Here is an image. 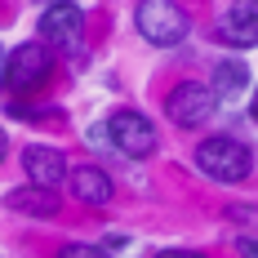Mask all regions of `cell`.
<instances>
[{"mask_svg": "<svg viewBox=\"0 0 258 258\" xmlns=\"http://www.w3.org/2000/svg\"><path fill=\"white\" fill-rule=\"evenodd\" d=\"M134 23L143 31V40H152V45H178L182 36L191 31V18H187V9H182L178 0H138V14H134Z\"/></svg>", "mask_w": 258, "mask_h": 258, "instance_id": "7a4b0ae2", "label": "cell"}, {"mask_svg": "<svg viewBox=\"0 0 258 258\" xmlns=\"http://www.w3.org/2000/svg\"><path fill=\"white\" fill-rule=\"evenodd\" d=\"M58 258H107V249H98V245H62Z\"/></svg>", "mask_w": 258, "mask_h": 258, "instance_id": "7c38bea8", "label": "cell"}, {"mask_svg": "<svg viewBox=\"0 0 258 258\" xmlns=\"http://www.w3.org/2000/svg\"><path fill=\"white\" fill-rule=\"evenodd\" d=\"M227 218H245V223H258V209H240V205H232V209H227Z\"/></svg>", "mask_w": 258, "mask_h": 258, "instance_id": "5bb4252c", "label": "cell"}, {"mask_svg": "<svg viewBox=\"0 0 258 258\" xmlns=\"http://www.w3.org/2000/svg\"><path fill=\"white\" fill-rule=\"evenodd\" d=\"M196 169L214 182H245L249 178V169H254V156L245 143H236V138H205L201 147H196Z\"/></svg>", "mask_w": 258, "mask_h": 258, "instance_id": "6da1fadb", "label": "cell"}, {"mask_svg": "<svg viewBox=\"0 0 258 258\" xmlns=\"http://www.w3.org/2000/svg\"><path fill=\"white\" fill-rule=\"evenodd\" d=\"M0 80H5V58H0Z\"/></svg>", "mask_w": 258, "mask_h": 258, "instance_id": "ac0fdd59", "label": "cell"}, {"mask_svg": "<svg viewBox=\"0 0 258 258\" xmlns=\"http://www.w3.org/2000/svg\"><path fill=\"white\" fill-rule=\"evenodd\" d=\"M80 36H85V14H80L72 0H58L40 14V40L53 49H76Z\"/></svg>", "mask_w": 258, "mask_h": 258, "instance_id": "8992f818", "label": "cell"}, {"mask_svg": "<svg viewBox=\"0 0 258 258\" xmlns=\"http://www.w3.org/2000/svg\"><path fill=\"white\" fill-rule=\"evenodd\" d=\"M107 138H111V147L129 160H143V156L156 152V125L143 116V111H134V107H120V111H111V120H107Z\"/></svg>", "mask_w": 258, "mask_h": 258, "instance_id": "3957f363", "label": "cell"}, {"mask_svg": "<svg viewBox=\"0 0 258 258\" xmlns=\"http://www.w3.org/2000/svg\"><path fill=\"white\" fill-rule=\"evenodd\" d=\"M67 182H72V196L85 201V205H107V201L116 196L111 178H107L98 165H76V169L67 174Z\"/></svg>", "mask_w": 258, "mask_h": 258, "instance_id": "9c48e42d", "label": "cell"}, {"mask_svg": "<svg viewBox=\"0 0 258 258\" xmlns=\"http://www.w3.org/2000/svg\"><path fill=\"white\" fill-rule=\"evenodd\" d=\"M214 36L232 49H254L258 45V0H232L223 9V18L214 27Z\"/></svg>", "mask_w": 258, "mask_h": 258, "instance_id": "52a82bcc", "label": "cell"}, {"mask_svg": "<svg viewBox=\"0 0 258 258\" xmlns=\"http://www.w3.org/2000/svg\"><path fill=\"white\" fill-rule=\"evenodd\" d=\"M23 169H27V182L40 187V191H58V182H67V156L58 147H27L23 152Z\"/></svg>", "mask_w": 258, "mask_h": 258, "instance_id": "ba28073f", "label": "cell"}, {"mask_svg": "<svg viewBox=\"0 0 258 258\" xmlns=\"http://www.w3.org/2000/svg\"><path fill=\"white\" fill-rule=\"evenodd\" d=\"M5 152H9V138H5V129H0V160H5Z\"/></svg>", "mask_w": 258, "mask_h": 258, "instance_id": "2e32d148", "label": "cell"}, {"mask_svg": "<svg viewBox=\"0 0 258 258\" xmlns=\"http://www.w3.org/2000/svg\"><path fill=\"white\" fill-rule=\"evenodd\" d=\"M156 258H201V254H196V249H160Z\"/></svg>", "mask_w": 258, "mask_h": 258, "instance_id": "9a60e30c", "label": "cell"}, {"mask_svg": "<svg viewBox=\"0 0 258 258\" xmlns=\"http://www.w3.org/2000/svg\"><path fill=\"white\" fill-rule=\"evenodd\" d=\"M214 107H218V94L209 85H201V80H182V85H174V94L165 98L169 120L182 125V129H201L214 116Z\"/></svg>", "mask_w": 258, "mask_h": 258, "instance_id": "277c9868", "label": "cell"}, {"mask_svg": "<svg viewBox=\"0 0 258 258\" xmlns=\"http://www.w3.org/2000/svg\"><path fill=\"white\" fill-rule=\"evenodd\" d=\"M9 209L14 214H31V218H53L58 201H53V191H40V187H14L9 191Z\"/></svg>", "mask_w": 258, "mask_h": 258, "instance_id": "8fae6325", "label": "cell"}, {"mask_svg": "<svg viewBox=\"0 0 258 258\" xmlns=\"http://www.w3.org/2000/svg\"><path fill=\"white\" fill-rule=\"evenodd\" d=\"M254 120H258V94H254Z\"/></svg>", "mask_w": 258, "mask_h": 258, "instance_id": "e0dca14e", "label": "cell"}, {"mask_svg": "<svg viewBox=\"0 0 258 258\" xmlns=\"http://www.w3.org/2000/svg\"><path fill=\"white\" fill-rule=\"evenodd\" d=\"M53 76V53L49 45H18V49L5 58V80L14 89H40L45 80Z\"/></svg>", "mask_w": 258, "mask_h": 258, "instance_id": "5b68a950", "label": "cell"}, {"mask_svg": "<svg viewBox=\"0 0 258 258\" xmlns=\"http://www.w3.org/2000/svg\"><path fill=\"white\" fill-rule=\"evenodd\" d=\"M236 249H240V258H258V240H254V236H240Z\"/></svg>", "mask_w": 258, "mask_h": 258, "instance_id": "4fadbf2b", "label": "cell"}, {"mask_svg": "<svg viewBox=\"0 0 258 258\" xmlns=\"http://www.w3.org/2000/svg\"><path fill=\"white\" fill-rule=\"evenodd\" d=\"M249 89V67H245V58H223L218 62V72H214V94L218 98H240Z\"/></svg>", "mask_w": 258, "mask_h": 258, "instance_id": "30bf717a", "label": "cell"}]
</instances>
